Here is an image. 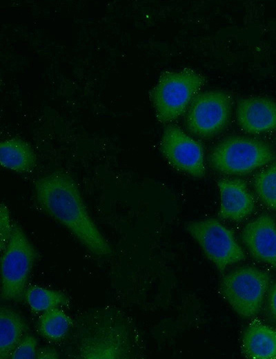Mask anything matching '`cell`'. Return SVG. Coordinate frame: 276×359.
Segmentation results:
<instances>
[{"mask_svg":"<svg viewBox=\"0 0 276 359\" xmlns=\"http://www.w3.org/2000/svg\"><path fill=\"white\" fill-rule=\"evenodd\" d=\"M40 207L64 226L91 253L106 257L110 245L92 220L74 179L63 171L38 178L34 185Z\"/></svg>","mask_w":276,"mask_h":359,"instance_id":"obj_1","label":"cell"},{"mask_svg":"<svg viewBox=\"0 0 276 359\" xmlns=\"http://www.w3.org/2000/svg\"><path fill=\"white\" fill-rule=\"evenodd\" d=\"M204 83V77L191 69L163 72L150 94L157 119L168 123L180 116Z\"/></svg>","mask_w":276,"mask_h":359,"instance_id":"obj_2","label":"cell"},{"mask_svg":"<svg viewBox=\"0 0 276 359\" xmlns=\"http://www.w3.org/2000/svg\"><path fill=\"white\" fill-rule=\"evenodd\" d=\"M37 252L22 228L14 223L10 239L1 251V296L17 301L24 296Z\"/></svg>","mask_w":276,"mask_h":359,"instance_id":"obj_3","label":"cell"},{"mask_svg":"<svg viewBox=\"0 0 276 359\" xmlns=\"http://www.w3.org/2000/svg\"><path fill=\"white\" fill-rule=\"evenodd\" d=\"M275 158L273 150L265 142L240 136L223 139L215 146L209 157L213 168L230 175L247 174Z\"/></svg>","mask_w":276,"mask_h":359,"instance_id":"obj_4","label":"cell"},{"mask_svg":"<svg viewBox=\"0 0 276 359\" xmlns=\"http://www.w3.org/2000/svg\"><path fill=\"white\" fill-rule=\"evenodd\" d=\"M130 341L123 322L112 316H101L85 328L77 345L81 359H121L128 358Z\"/></svg>","mask_w":276,"mask_h":359,"instance_id":"obj_5","label":"cell"},{"mask_svg":"<svg viewBox=\"0 0 276 359\" xmlns=\"http://www.w3.org/2000/svg\"><path fill=\"white\" fill-rule=\"evenodd\" d=\"M269 282L267 273L245 266L226 275L221 282L220 291L237 313L250 318L259 312Z\"/></svg>","mask_w":276,"mask_h":359,"instance_id":"obj_6","label":"cell"},{"mask_svg":"<svg viewBox=\"0 0 276 359\" xmlns=\"http://www.w3.org/2000/svg\"><path fill=\"white\" fill-rule=\"evenodd\" d=\"M185 228L219 271L245 258L233 232L218 220L206 219L190 222L186 224Z\"/></svg>","mask_w":276,"mask_h":359,"instance_id":"obj_7","label":"cell"},{"mask_svg":"<svg viewBox=\"0 0 276 359\" xmlns=\"http://www.w3.org/2000/svg\"><path fill=\"white\" fill-rule=\"evenodd\" d=\"M231 106L230 95L221 90H209L195 96L186 114L188 129L203 137L217 134L227 125Z\"/></svg>","mask_w":276,"mask_h":359,"instance_id":"obj_8","label":"cell"},{"mask_svg":"<svg viewBox=\"0 0 276 359\" xmlns=\"http://www.w3.org/2000/svg\"><path fill=\"white\" fill-rule=\"evenodd\" d=\"M160 150L175 168L196 177L204 175V150L201 144L180 128L167 126L160 142Z\"/></svg>","mask_w":276,"mask_h":359,"instance_id":"obj_9","label":"cell"},{"mask_svg":"<svg viewBox=\"0 0 276 359\" xmlns=\"http://www.w3.org/2000/svg\"><path fill=\"white\" fill-rule=\"evenodd\" d=\"M241 240L255 259L276 269V223L270 216L262 215L247 223Z\"/></svg>","mask_w":276,"mask_h":359,"instance_id":"obj_10","label":"cell"},{"mask_svg":"<svg viewBox=\"0 0 276 359\" xmlns=\"http://www.w3.org/2000/svg\"><path fill=\"white\" fill-rule=\"evenodd\" d=\"M238 125L246 133L259 134L276 129V101L253 97L238 101L236 108Z\"/></svg>","mask_w":276,"mask_h":359,"instance_id":"obj_11","label":"cell"},{"mask_svg":"<svg viewBox=\"0 0 276 359\" xmlns=\"http://www.w3.org/2000/svg\"><path fill=\"white\" fill-rule=\"evenodd\" d=\"M221 203L219 216L224 219L240 220L254 210V200L246 183L238 179H221L217 182Z\"/></svg>","mask_w":276,"mask_h":359,"instance_id":"obj_12","label":"cell"},{"mask_svg":"<svg viewBox=\"0 0 276 359\" xmlns=\"http://www.w3.org/2000/svg\"><path fill=\"white\" fill-rule=\"evenodd\" d=\"M241 350L249 358H276V330L259 321L252 322L243 334Z\"/></svg>","mask_w":276,"mask_h":359,"instance_id":"obj_13","label":"cell"},{"mask_svg":"<svg viewBox=\"0 0 276 359\" xmlns=\"http://www.w3.org/2000/svg\"><path fill=\"white\" fill-rule=\"evenodd\" d=\"M0 160L3 168L18 173H28L35 167L37 158L32 147L19 138L1 142Z\"/></svg>","mask_w":276,"mask_h":359,"instance_id":"obj_14","label":"cell"},{"mask_svg":"<svg viewBox=\"0 0 276 359\" xmlns=\"http://www.w3.org/2000/svg\"><path fill=\"white\" fill-rule=\"evenodd\" d=\"M27 324L23 317L13 309H0V359H7L26 335Z\"/></svg>","mask_w":276,"mask_h":359,"instance_id":"obj_15","label":"cell"},{"mask_svg":"<svg viewBox=\"0 0 276 359\" xmlns=\"http://www.w3.org/2000/svg\"><path fill=\"white\" fill-rule=\"evenodd\" d=\"M23 297L29 308L36 313L68 307L70 303L69 298L63 292L37 285L28 287Z\"/></svg>","mask_w":276,"mask_h":359,"instance_id":"obj_16","label":"cell"},{"mask_svg":"<svg viewBox=\"0 0 276 359\" xmlns=\"http://www.w3.org/2000/svg\"><path fill=\"white\" fill-rule=\"evenodd\" d=\"M72 325V320L61 308L43 312L38 321V331L44 338L53 342L62 340Z\"/></svg>","mask_w":276,"mask_h":359,"instance_id":"obj_17","label":"cell"},{"mask_svg":"<svg viewBox=\"0 0 276 359\" xmlns=\"http://www.w3.org/2000/svg\"><path fill=\"white\" fill-rule=\"evenodd\" d=\"M253 186L260 200L276 211V164L258 173L253 179Z\"/></svg>","mask_w":276,"mask_h":359,"instance_id":"obj_18","label":"cell"},{"mask_svg":"<svg viewBox=\"0 0 276 359\" xmlns=\"http://www.w3.org/2000/svg\"><path fill=\"white\" fill-rule=\"evenodd\" d=\"M37 340L32 335H26L16 346L10 358L33 359L37 358Z\"/></svg>","mask_w":276,"mask_h":359,"instance_id":"obj_19","label":"cell"},{"mask_svg":"<svg viewBox=\"0 0 276 359\" xmlns=\"http://www.w3.org/2000/svg\"><path fill=\"white\" fill-rule=\"evenodd\" d=\"M14 223H12L10 211L3 203L0 208V240L1 251L4 249L11 235Z\"/></svg>","mask_w":276,"mask_h":359,"instance_id":"obj_20","label":"cell"},{"mask_svg":"<svg viewBox=\"0 0 276 359\" xmlns=\"http://www.w3.org/2000/svg\"><path fill=\"white\" fill-rule=\"evenodd\" d=\"M59 356L57 351L50 347H43L38 349L37 354V358L39 359H56Z\"/></svg>","mask_w":276,"mask_h":359,"instance_id":"obj_21","label":"cell"},{"mask_svg":"<svg viewBox=\"0 0 276 359\" xmlns=\"http://www.w3.org/2000/svg\"><path fill=\"white\" fill-rule=\"evenodd\" d=\"M268 303L270 313L273 318L276 320V282L270 289Z\"/></svg>","mask_w":276,"mask_h":359,"instance_id":"obj_22","label":"cell"}]
</instances>
